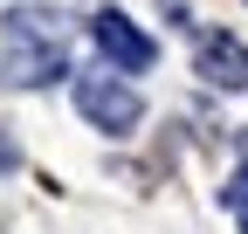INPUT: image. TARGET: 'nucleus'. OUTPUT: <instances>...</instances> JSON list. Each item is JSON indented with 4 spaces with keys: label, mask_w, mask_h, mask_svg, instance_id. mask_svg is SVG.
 <instances>
[{
    "label": "nucleus",
    "mask_w": 248,
    "mask_h": 234,
    "mask_svg": "<svg viewBox=\"0 0 248 234\" xmlns=\"http://www.w3.org/2000/svg\"><path fill=\"white\" fill-rule=\"evenodd\" d=\"M69 69V21L55 7H14L0 21V83L7 90H42Z\"/></svg>",
    "instance_id": "1"
},
{
    "label": "nucleus",
    "mask_w": 248,
    "mask_h": 234,
    "mask_svg": "<svg viewBox=\"0 0 248 234\" xmlns=\"http://www.w3.org/2000/svg\"><path fill=\"white\" fill-rule=\"evenodd\" d=\"M76 110H83L97 131H131L138 117H145L138 90H131L124 76H76Z\"/></svg>",
    "instance_id": "2"
},
{
    "label": "nucleus",
    "mask_w": 248,
    "mask_h": 234,
    "mask_svg": "<svg viewBox=\"0 0 248 234\" xmlns=\"http://www.w3.org/2000/svg\"><path fill=\"white\" fill-rule=\"evenodd\" d=\"M90 35H97V48L110 55L117 69H152V55H159L152 35H145L138 21H124L117 7H97V14H90Z\"/></svg>",
    "instance_id": "3"
},
{
    "label": "nucleus",
    "mask_w": 248,
    "mask_h": 234,
    "mask_svg": "<svg viewBox=\"0 0 248 234\" xmlns=\"http://www.w3.org/2000/svg\"><path fill=\"white\" fill-rule=\"evenodd\" d=\"M193 69L214 83V90H248V48L234 35H207L200 55H193Z\"/></svg>",
    "instance_id": "4"
},
{
    "label": "nucleus",
    "mask_w": 248,
    "mask_h": 234,
    "mask_svg": "<svg viewBox=\"0 0 248 234\" xmlns=\"http://www.w3.org/2000/svg\"><path fill=\"white\" fill-rule=\"evenodd\" d=\"M228 207H234V214H241V227H248V165L228 179Z\"/></svg>",
    "instance_id": "5"
}]
</instances>
